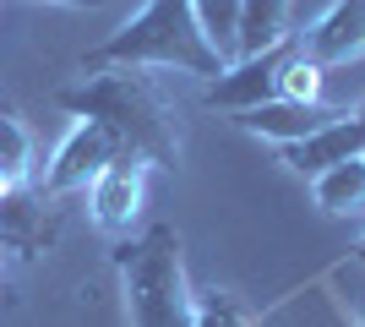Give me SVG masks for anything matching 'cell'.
<instances>
[{
	"label": "cell",
	"mask_w": 365,
	"mask_h": 327,
	"mask_svg": "<svg viewBox=\"0 0 365 327\" xmlns=\"http://www.w3.org/2000/svg\"><path fill=\"white\" fill-rule=\"evenodd\" d=\"M88 218L98 234H115V240H125V234L142 224V207H148V164L131 153L109 158L104 170L88 180Z\"/></svg>",
	"instance_id": "cell-4"
},
{
	"label": "cell",
	"mask_w": 365,
	"mask_h": 327,
	"mask_svg": "<svg viewBox=\"0 0 365 327\" xmlns=\"http://www.w3.org/2000/svg\"><path fill=\"white\" fill-rule=\"evenodd\" d=\"M202 22V38L218 49V61H235V33H240V0H191Z\"/></svg>",
	"instance_id": "cell-14"
},
{
	"label": "cell",
	"mask_w": 365,
	"mask_h": 327,
	"mask_svg": "<svg viewBox=\"0 0 365 327\" xmlns=\"http://www.w3.org/2000/svg\"><path fill=\"white\" fill-rule=\"evenodd\" d=\"M44 6H71V11H93V6H104V0H44Z\"/></svg>",
	"instance_id": "cell-17"
},
{
	"label": "cell",
	"mask_w": 365,
	"mask_h": 327,
	"mask_svg": "<svg viewBox=\"0 0 365 327\" xmlns=\"http://www.w3.org/2000/svg\"><path fill=\"white\" fill-rule=\"evenodd\" d=\"M289 55H294V33L284 38V44L262 49V55L229 61L224 71H218V77L202 88V104H207V109H229V115H240V109H251V104H267V98H278V77H284Z\"/></svg>",
	"instance_id": "cell-7"
},
{
	"label": "cell",
	"mask_w": 365,
	"mask_h": 327,
	"mask_svg": "<svg viewBox=\"0 0 365 327\" xmlns=\"http://www.w3.org/2000/svg\"><path fill=\"white\" fill-rule=\"evenodd\" d=\"M278 158H284V170L300 175V180H317L322 170H333V164H344V158H365V109L333 115L322 131L289 142V147H278Z\"/></svg>",
	"instance_id": "cell-9"
},
{
	"label": "cell",
	"mask_w": 365,
	"mask_h": 327,
	"mask_svg": "<svg viewBox=\"0 0 365 327\" xmlns=\"http://www.w3.org/2000/svg\"><path fill=\"white\" fill-rule=\"evenodd\" d=\"M294 49L322 71L360 61L365 55V0H333L327 11H317L294 33Z\"/></svg>",
	"instance_id": "cell-8"
},
{
	"label": "cell",
	"mask_w": 365,
	"mask_h": 327,
	"mask_svg": "<svg viewBox=\"0 0 365 327\" xmlns=\"http://www.w3.org/2000/svg\"><path fill=\"white\" fill-rule=\"evenodd\" d=\"M109 158H120V142H115V131L98 120H71L66 125L61 147L49 153L44 175L33 180V186L44 191V197H71V191H88V180L98 170H104Z\"/></svg>",
	"instance_id": "cell-5"
},
{
	"label": "cell",
	"mask_w": 365,
	"mask_h": 327,
	"mask_svg": "<svg viewBox=\"0 0 365 327\" xmlns=\"http://www.w3.org/2000/svg\"><path fill=\"white\" fill-rule=\"evenodd\" d=\"M0 170L11 175V186L38 180V147H33V131L16 109H0Z\"/></svg>",
	"instance_id": "cell-13"
},
{
	"label": "cell",
	"mask_w": 365,
	"mask_h": 327,
	"mask_svg": "<svg viewBox=\"0 0 365 327\" xmlns=\"http://www.w3.org/2000/svg\"><path fill=\"white\" fill-rule=\"evenodd\" d=\"M354 256H360V262H365V234H360V246H354Z\"/></svg>",
	"instance_id": "cell-19"
},
{
	"label": "cell",
	"mask_w": 365,
	"mask_h": 327,
	"mask_svg": "<svg viewBox=\"0 0 365 327\" xmlns=\"http://www.w3.org/2000/svg\"><path fill=\"white\" fill-rule=\"evenodd\" d=\"M61 240V197H44L38 186H11L0 197V251L16 262H38Z\"/></svg>",
	"instance_id": "cell-6"
},
{
	"label": "cell",
	"mask_w": 365,
	"mask_h": 327,
	"mask_svg": "<svg viewBox=\"0 0 365 327\" xmlns=\"http://www.w3.org/2000/svg\"><path fill=\"white\" fill-rule=\"evenodd\" d=\"M109 66H153V71H185V77L213 82L224 71L218 49L202 38V22L191 0H148L120 28L98 38L82 55V71H109Z\"/></svg>",
	"instance_id": "cell-2"
},
{
	"label": "cell",
	"mask_w": 365,
	"mask_h": 327,
	"mask_svg": "<svg viewBox=\"0 0 365 327\" xmlns=\"http://www.w3.org/2000/svg\"><path fill=\"white\" fill-rule=\"evenodd\" d=\"M55 104L71 120H98L115 131L120 153L142 158L148 170L175 175L180 170V104L153 77V66H109V71H82L66 82Z\"/></svg>",
	"instance_id": "cell-1"
},
{
	"label": "cell",
	"mask_w": 365,
	"mask_h": 327,
	"mask_svg": "<svg viewBox=\"0 0 365 327\" xmlns=\"http://www.w3.org/2000/svg\"><path fill=\"white\" fill-rule=\"evenodd\" d=\"M191 327H257L251 311H245L235 289H218V284H202L197 289V322Z\"/></svg>",
	"instance_id": "cell-15"
},
{
	"label": "cell",
	"mask_w": 365,
	"mask_h": 327,
	"mask_svg": "<svg viewBox=\"0 0 365 327\" xmlns=\"http://www.w3.org/2000/svg\"><path fill=\"white\" fill-rule=\"evenodd\" d=\"M360 327H365V316H360Z\"/></svg>",
	"instance_id": "cell-21"
},
{
	"label": "cell",
	"mask_w": 365,
	"mask_h": 327,
	"mask_svg": "<svg viewBox=\"0 0 365 327\" xmlns=\"http://www.w3.org/2000/svg\"><path fill=\"white\" fill-rule=\"evenodd\" d=\"M311 202L327 218H365V158H344L311 180Z\"/></svg>",
	"instance_id": "cell-11"
},
{
	"label": "cell",
	"mask_w": 365,
	"mask_h": 327,
	"mask_svg": "<svg viewBox=\"0 0 365 327\" xmlns=\"http://www.w3.org/2000/svg\"><path fill=\"white\" fill-rule=\"evenodd\" d=\"M327 120H333V109L294 104V98H267V104H251V109L235 115V125H240L245 137H262V142H273V147H289V142L322 131Z\"/></svg>",
	"instance_id": "cell-10"
},
{
	"label": "cell",
	"mask_w": 365,
	"mask_h": 327,
	"mask_svg": "<svg viewBox=\"0 0 365 327\" xmlns=\"http://www.w3.org/2000/svg\"><path fill=\"white\" fill-rule=\"evenodd\" d=\"M125 327H191L197 322V284L185 273V246L175 224H148L115 246Z\"/></svg>",
	"instance_id": "cell-3"
},
{
	"label": "cell",
	"mask_w": 365,
	"mask_h": 327,
	"mask_svg": "<svg viewBox=\"0 0 365 327\" xmlns=\"http://www.w3.org/2000/svg\"><path fill=\"white\" fill-rule=\"evenodd\" d=\"M289 6L294 0H240V33H235V61L262 55L289 38Z\"/></svg>",
	"instance_id": "cell-12"
},
{
	"label": "cell",
	"mask_w": 365,
	"mask_h": 327,
	"mask_svg": "<svg viewBox=\"0 0 365 327\" xmlns=\"http://www.w3.org/2000/svg\"><path fill=\"white\" fill-rule=\"evenodd\" d=\"M6 191H11V175H6V170H0V197H6Z\"/></svg>",
	"instance_id": "cell-18"
},
{
	"label": "cell",
	"mask_w": 365,
	"mask_h": 327,
	"mask_svg": "<svg viewBox=\"0 0 365 327\" xmlns=\"http://www.w3.org/2000/svg\"><path fill=\"white\" fill-rule=\"evenodd\" d=\"M0 284H6V251H0Z\"/></svg>",
	"instance_id": "cell-20"
},
{
	"label": "cell",
	"mask_w": 365,
	"mask_h": 327,
	"mask_svg": "<svg viewBox=\"0 0 365 327\" xmlns=\"http://www.w3.org/2000/svg\"><path fill=\"white\" fill-rule=\"evenodd\" d=\"M322 82H327V71L322 66H311L294 49L289 66H284V77H278V98H294V104H322Z\"/></svg>",
	"instance_id": "cell-16"
},
{
	"label": "cell",
	"mask_w": 365,
	"mask_h": 327,
	"mask_svg": "<svg viewBox=\"0 0 365 327\" xmlns=\"http://www.w3.org/2000/svg\"><path fill=\"white\" fill-rule=\"evenodd\" d=\"M360 109H365V104H360Z\"/></svg>",
	"instance_id": "cell-22"
}]
</instances>
